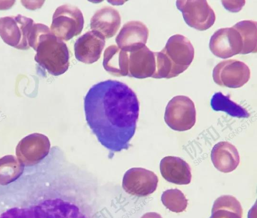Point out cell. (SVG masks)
I'll list each match as a JSON object with an SVG mask.
<instances>
[{
  "label": "cell",
  "instance_id": "14",
  "mask_svg": "<svg viewBox=\"0 0 257 218\" xmlns=\"http://www.w3.org/2000/svg\"><path fill=\"white\" fill-rule=\"evenodd\" d=\"M149 30L140 21H130L125 23L115 38L117 47L128 53L146 45Z\"/></svg>",
  "mask_w": 257,
  "mask_h": 218
},
{
  "label": "cell",
  "instance_id": "17",
  "mask_svg": "<svg viewBox=\"0 0 257 218\" xmlns=\"http://www.w3.org/2000/svg\"><path fill=\"white\" fill-rule=\"evenodd\" d=\"M121 24L118 12L112 7H105L97 10L90 20V28L105 38L113 37Z\"/></svg>",
  "mask_w": 257,
  "mask_h": 218
},
{
  "label": "cell",
  "instance_id": "2",
  "mask_svg": "<svg viewBox=\"0 0 257 218\" xmlns=\"http://www.w3.org/2000/svg\"><path fill=\"white\" fill-rule=\"evenodd\" d=\"M29 47L36 51L35 61L54 76L64 73L69 66V53L66 43L54 36L49 28L34 23L28 38Z\"/></svg>",
  "mask_w": 257,
  "mask_h": 218
},
{
  "label": "cell",
  "instance_id": "25",
  "mask_svg": "<svg viewBox=\"0 0 257 218\" xmlns=\"http://www.w3.org/2000/svg\"><path fill=\"white\" fill-rule=\"evenodd\" d=\"M142 218H162V217L159 213L153 212L147 213Z\"/></svg>",
  "mask_w": 257,
  "mask_h": 218
},
{
  "label": "cell",
  "instance_id": "16",
  "mask_svg": "<svg viewBox=\"0 0 257 218\" xmlns=\"http://www.w3.org/2000/svg\"><path fill=\"white\" fill-rule=\"evenodd\" d=\"M160 169L162 176L167 181L178 185H186L191 182L190 166L180 157H164L160 162Z\"/></svg>",
  "mask_w": 257,
  "mask_h": 218
},
{
  "label": "cell",
  "instance_id": "15",
  "mask_svg": "<svg viewBox=\"0 0 257 218\" xmlns=\"http://www.w3.org/2000/svg\"><path fill=\"white\" fill-rule=\"evenodd\" d=\"M127 76L143 79L153 77L156 70L155 52L146 45L128 53Z\"/></svg>",
  "mask_w": 257,
  "mask_h": 218
},
{
  "label": "cell",
  "instance_id": "22",
  "mask_svg": "<svg viewBox=\"0 0 257 218\" xmlns=\"http://www.w3.org/2000/svg\"><path fill=\"white\" fill-rule=\"evenodd\" d=\"M24 166L14 155H6L0 158V184L6 185L19 178Z\"/></svg>",
  "mask_w": 257,
  "mask_h": 218
},
{
  "label": "cell",
  "instance_id": "24",
  "mask_svg": "<svg viewBox=\"0 0 257 218\" xmlns=\"http://www.w3.org/2000/svg\"><path fill=\"white\" fill-rule=\"evenodd\" d=\"M161 200L167 208L175 212L184 211L188 203V200L183 192L176 188L164 191L161 196Z\"/></svg>",
  "mask_w": 257,
  "mask_h": 218
},
{
  "label": "cell",
  "instance_id": "23",
  "mask_svg": "<svg viewBox=\"0 0 257 218\" xmlns=\"http://www.w3.org/2000/svg\"><path fill=\"white\" fill-rule=\"evenodd\" d=\"M210 104L213 110L225 112L232 117L247 118L249 116L248 113L245 108L220 92L214 93L211 99Z\"/></svg>",
  "mask_w": 257,
  "mask_h": 218
},
{
  "label": "cell",
  "instance_id": "13",
  "mask_svg": "<svg viewBox=\"0 0 257 218\" xmlns=\"http://www.w3.org/2000/svg\"><path fill=\"white\" fill-rule=\"evenodd\" d=\"M105 38L100 33L90 31L80 36L74 46L76 59L86 64L97 61L105 46Z\"/></svg>",
  "mask_w": 257,
  "mask_h": 218
},
{
  "label": "cell",
  "instance_id": "12",
  "mask_svg": "<svg viewBox=\"0 0 257 218\" xmlns=\"http://www.w3.org/2000/svg\"><path fill=\"white\" fill-rule=\"evenodd\" d=\"M158 182V177L153 172L143 168H133L125 172L122 187L128 193L144 196L154 192Z\"/></svg>",
  "mask_w": 257,
  "mask_h": 218
},
{
  "label": "cell",
  "instance_id": "7",
  "mask_svg": "<svg viewBox=\"0 0 257 218\" xmlns=\"http://www.w3.org/2000/svg\"><path fill=\"white\" fill-rule=\"evenodd\" d=\"M171 67V78L185 71L192 62L194 49L190 41L185 36L174 35L168 40L161 50Z\"/></svg>",
  "mask_w": 257,
  "mask_h": 218
},
{
  "label": "cell",
  "instance_id": "20",
  "mask_svg": "<svg viewBox=\"0 0 257 218\" xmlns=\"http://www.w3.org/2000/svg\"><path fill=\"white\" fill-rule=\"evenodd\" d=\"M239 202L231 195H222L214 202L210 218H242Z\"/></svg>",
  "mask_w": 257,
  "mask_h": 218
},
{
  "label": "cell",
  "instance_id": "21",
  "mask_svg": "<svg viewBox=\"0 0 257 218\" xmlns=\"http://www.w3.org/2000/svg\"><path fill=\"white\" fill-rule=\"evenodd\" d=\"M232 27L240 35L242 41L241 54L256 53L257 51V23L251 20H243Z\"/></svg>",
  "mask_w": 257,
  "mask_h": 218
},
{
  "label": "cell",
  "instance_id": "19",
  "mask_svg": "<svg viewBox=\"0 0 257 218\" xmlns=\"http://www.w3.org/2000/svg\"><path fill=\"white\" fill-rule=\"evenodd\" d=\"M128 53L111 45L104 52L103 66L110 74L116 76H127L128 73Z\"/></svg>",
  "mask_w": 257,
  "mask_h": 218
},
{
  "label": "cell",
  "instance_id": "9",
  "mask_svg": "<svg viewBox=\"0 0 257 218\" xmlns=\"http://www.w3.org/2000/svg\"><path fill=\"white\" fill-rule=\"evenodd\" d=\"M176 7L182 12L186 23L196 30H207L215 22V13L206 1H177Z\"/></svg>",
  "mask_w": 257,
  "mask_h": 218
},
{
  "label": "cell",
  "instance_id": "6",
  "mask_svg": "<svg viewBox=\"0 0 257 218\" xmlns=\"http://www.w3.org/2000/svg\"><path fill=\"white\" fill-rule=\"evenodd\" d=\"M34 24L33 20L18 14L0 18V36L5 43L20 50L30 47L28 38Z\"/></svg>",
  "mask_w": 257,
  "mask_h": 218
},
{
  "label": "cell",
  "instance_id": "3",
  "mask_svg": "<svg viewBox=\"0 0 257 218\" xmlns=\"http://www.w3.org/2000/svg\"><path fill=\"white\" fill-rule=\"evenodd\" d=\"M0 218H88L75 204L61 198L45 200L38 204L15 207L0 214Z\"/></svg>",
  "mask_w": 257,
  "mask_h": 218
},
{
  "label": "cell",
  "instance_id": "4",
  "mask_svg": "<svg viewBox=\"0 0 257 218\" xmlns=\"http://www.w3.org/2000/svg\"><path fill=\"white\" fill-rule=\"evenodd\" d=\"M84 26L82 12L75 6L58 7L52 17L51 32L62 40L68 41L81 33Z\"/></svg>",
  "mask_w": 257,
  "mask_h": 218
},
{
  "label": "cell",
  "instance_id": "18",
  "mask_svg": "<svg viewBox=\"0 0 257 218\" xmlns=\"http://www.w3.org/2000/svg\"><path fill=\"white\" fill-rule=\"evenodd\" d=\"M211 159L214 167L219 171L230 172L239 164L240 157L236 147L228 142H220L213 147Z\"/></svg>",
  "mask_w": 257,
  "mask_h": 218
},
{
  "label": "cell",
  "instance_id": "1",
  "mask_svg": "<svg viewBox=\"0 0 257 218\" xmlns=\"http://www.w3.org/2000/svg\"><path fill=\"white\" fill-rule=\"evenodd\" d=\"M87 123L98 142L109 151L127 150L136 129L139 102L126 84L108 79L93 85L84 98Z\"/></svg>",
  "mask_w": 257,
  "mask_h": 218
},
{
  "label": "cell",
  "instance_id": "8",
  "mask_svg": "<svg viewBox=\"0 0 257 218\" xmlns=\"http://www.w3.org/2000/svg\"><path fill=\"white\" fill-rule=\"evenodd\" d=\"M50 142L45 135L31 134L23 138L16 148V157L24 166H31L39 163L48 154Z\"/></svg>",
  "mask_w": 257,
  "mask_h": 218
},
{
  "label": "cell",
  "instance_id": "5",
  "mask_svg": "<svg viewBox=\"0 0 257 218\" xmlns=\"http://www.w3.org/2000/svg\"><path fill=\"white\" fill-rule=\"evenodd\" d=\"M196 115L194 102L187 96L177 95L168 103L164 120L172 130L185 131L194 126L196 122Z\"/></svg>",
  "mask_w": 257,
  "mask_h": 218
},
{
  "label": "cell",
  "instance_id": "11",
  "mask_svg": "<svg viewBox=\"0 0 257 218\" xmlns=\"http://www.w3.org/2000/svg\"><path fill=\"white\" fill-rule=\"evenodd\" d=\"M242 46L240 34L232 27L218 29L212 35L209 42L211 52L222 59L240 54Z\"/></svg>",
  "mask_w": 257,
  "mask_h": 218
},
{
  "label": "cell",
  "instance_id": "10",
  "mask_svg": "<svg viewBox=\"0 0 257 218\" xmlns=\"http://www.w3.org/2000/svg\"><path fill=\"white\" fill-rule=\"evenodd\" d=\"M217 84L229 88H238L246 83L250 77L248 66L240 61L228 59L218 63L212 72Z\"/></svg>",
  "mask_w": 257,
  "mask_h": 218
}]
</instances>
